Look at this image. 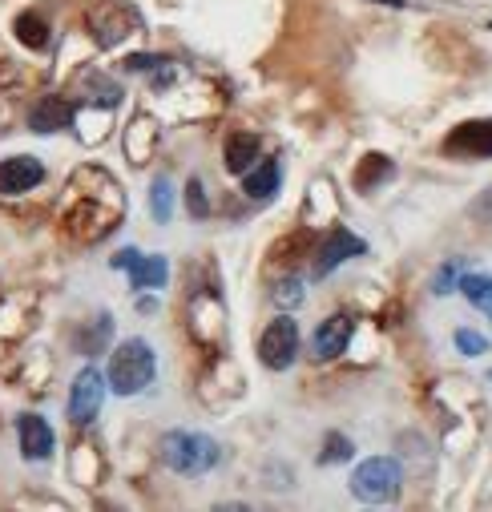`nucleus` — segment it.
Here are the masks:
<instances>
[{"mask_svg": "<svg viewBox=\"0 0 492 512\" xmlns=\"http://www.w3.org/2000/svg\"><path fill=\"white\" fill-rule=\"evenodd\" d=\"M384 5H396V9H400V0H384Z\"/></svg>", "mask_w": 492, "mask_h": 512, "instance_id": "nucleus-25", "label": "nucleus"}, {"mask_svg": "<svg viewBox=\"0 0 492 512\" xmlns=\"http://www.w3.org/2000/svg\"><path fill=\"white\" fill-rule=\"evenodd\" d=\"M347 339H351V315H331L327 323H319V331H315V339H311V355L327 363V359L343 355Z\"/></svg>", "mask_w": 492, "mask_h": 512, "instance_id": "nucleus-10", "label": "nucleus"}, {"mask_svg": "<svg viewBox=\"0 0 492 512\" xmlns=\"http://www.w3.org/2000/svg\"><path fill=\"white\" fill-rule=\"evenodd\" d=\"M17 37H21L29 49H45V41H49L45 21H41V17H33V13H25V17L17 21Z\"/></svg>", "mask_w": 492, "mask_h": 512, "instance_id": "nucleus-16", "label": "nucleus"}, {"mask_svg": "<svg viewBox=\"0 0 492 512\" xmlns=\"http://www.w3.org/2000/svg\"><path fill=\"white\" fill-rule=\"evenodd\" d=\"M448 154L464 158H492V121H464L448 134Z\"/></svg>", "mask_w": 492, "mask_h": 512, "instance_id": "nucleus-7", "label": "nucleus"}, {"mask_svg": "<svg viewBox=\"0 0 492 512\" xmlns=\"http://www.w3.org/2000/svg\"><path fill=\"white\" fill-rule=\"evenodd\" d=\"M45 166L37 158H9L0 162V194H25L33 186H41Z\"/></svg>", "mask_w": 492, "mask_h": 512, "instance_id": "nucleus-9", "label": "nucleus"}, {"mask_svg": "<svg viewBox=\"0 0 492 512\" xmlns=\"http://www.w3.org/2000/svg\"><path fill=\"white\" fill-rule=\"evenodd\" d=\"M400 484H404V472L392 456H372V460H363L351 476V492L367 504H388L400 496Z\"/></svg>", "mask_w": 492, "mask_h": 512, "instance_id": "nucleus-3", "label": "nucleus"}, {"mask_svg": "<svg viewBox=\"0 0 492 512\" xmlns=\"http://www.w3.org/2000/svg\"><path fill=\"white\" fill-rule=\"evenodd\" d=\"M113 271H130L138 291L166 287V275H170V267H166L162 254H150V259H146V254H138V250H121V254H113Z\"/></svg>", "mask_w": 492, "mask_h": 512, "instance_id": "nucleus-6", "label": "nucleus"}, {"mask_svg": "<svg viewBox=\"0 0 492 512\" xmlns=\"http://www.w3.org/2000/svg\"><path fill=\"white\" fill-rule=\"evenodd\" d=\"M73 121V105L65 101V97H45L37 109H33V117H29V125L37 134H53V130H65V125Z\"/></svg>", "mask_w": 492, "mask_h": 512, "instance_id": "nucleus-12", "label": "nucleus"}, {"mask_svg": "<svg viewBox=\"0 0 492 512\" xmlns=\"http://www.w3.org/2000/svg\"><path fill=\"white\" fill-rule=\"evenodd\" d=\"M351 456V440H343L339 432H327V444H323V452H319V464L327 468V464H339V460H347Z\"/></svg>", "mask_w": 492, "mask_h": 512, "instance_id": "nucleus-19", "label": "nucleus"}, {"mask_svg": "<svg viewBox=\"0 0 492 512\" xmlns=\"http://www.w3.org/2000/svg\"><path fill=\"white\" fill-rule=\"evenodd\" d=\"M150 198H154V218H158V222H170V210H174V190H170V182H166V178H158V182H154Z\"/></svg>", "mask_w": 492, "mask_h": 512, "instance_id": "nucleus-18", "label": "nucleus"}, {"mask_svg": "<svg viewBox=\"0 0 492 512\" xmlns=\"http://www.w3.org/2000/svg\"><path fill=\"white\" fill-rule=\"evenodd\" d=\"M89 101H97V105H117L121 101V89L113 85V81H105V77H89Z\"/></svg>", "mask_w": 492, "mask_h": 512, "instance_id": "nucleus-20", "label": "nucleus"}, {"mask_svg": "<svg viewBox=\"0 0 492 512\" xmlns=\"http://www.w3.org/2000/svg\"><path fill=\"white\" fill-rule=\"evenodd\" d=\"M255 158H259V142H255L251 134H234V138L226 142V170H234V174H251Z\"/></svg>", "mask_w": 492, "mask_h": 512, "instance_id": "nucleus-14", "label": "nucleus"}, {"mask_svg": "<svg viewBox=\"0 0 492 512\" xmlns=\"http://www.w3.org/2000/svg\"><path fill=\"white\" fill-rule=\"evenodd\" d=\"M242 190H246V198H255V202L275 198V190H279V162H263L251 174H242Z\"/></svg>", "mask_w": 492, "mask_h": 512, "instance_id": "nucleus-13", "label": "nucleus"}, {"mask_svg": "<svg viewBox=\"0 0 492 512\" xmlns=\"http://www.w3.org/2000/svg\"><path fill=\"white\" fill-rule=\"evenodd\" d=\"M295 355H299V327H295V319L279 315V319L263 331V339H259V359H263L271 371H287V367L295 363Z\"/></svg>", "mask_w": 492, "mask_h": 512, "instance_id": "nucleus-4", "label": "nucleus"}, {"mask_svg": "<svg viewBox=\"0 0 492 512\" xmlns=\"http://www.w3.org/2000/svg\"><path fill=\"white\" fill-rule=\"evenodd\" d=\"M154 351L146 339H126V343H117L113 355H109V388L117 396H138L146 383L154 379Z\"/></svg>", "mask_w": 492, "mask_h": 512, "instance_id": "nucleus-1", "label": "nucleus"}, {"mask_svg": "<svg viewBox=\"0 0 492 512\" xmlns=\"http://www.w3.org/2000/svg\"><path fill=\"white\" fill-rule=\"evenodd\" d=\"M456 347H460L464 355H484V351H488V339L476 335V331H456Z\"/></svg>", "mask_w": 492, "mask_h": 512, "instance_id": "nucleus-21", "label": "nucleus"}, {"mask_svg": "<svg viewBox=\"0 0 492 512\" xmlns=\"http://www.w3.org/2000/svg\"><path fill=\"white\" fill-rule=\"evenodd\" d=\"M355 254H363V242L355 238V234H347V230H339V234H331L327 242H323V250H319V263H315V279H323L331 267H339L343 259H355Z\"/></svg>", "mask_w": 492, "mask_h": 512, "instance_id": "nucleus-11", "label": "nucleus"}, {"mask_svg": "<svg viewBox=\"0 0 492 512\" xmlns=\"http://www.w3.org/2000/svg\"><path fill=\"white\" fill-rule=\"evenodd\" d=\"M162 460L182 476H202L218 464V444L202 432H170L162 440Z\"/></svg>", "mask_w": 492, "mask_h": 512, "instance_id": "nucleus-2", "label": "nucleus"}, {"mask_svg": "<svg viewBox=\"0 0 492 512\" xmlns=\"http://www.w3.org/2000/svg\"><path fill=\"white\" fill-rule=\"evenodd\" d=\"M186 198H190V214H194V218H206V198H202V182H198V178H190Z\"/></svg>", "mask_w": 492, "mask_h": 512, "instance_id": "nucleus-22", "label": "nucleus"}, {"mask_svg": "<svg viewBox=\"0 0 492 512\" xmlns=\"http://www.w3.org/2000/svg\"><path fill=\"white\" fill-rule=\"evenodd\" d=\"M452 283H456V267H444V271H440V279H436V291H440V295H448V291H452Z\"/></svg>", "mask_w": 492, "mask_h": 512, "instance_id": "nucleus-24", "label": "nucleus"}, {"mask_svg": "<svg viewBox=\"0 0 492 512\" xmlns=\"http://www.w3.org/2000/svg\"><path fill=\"white\" fill-rule=\"evenodd\" d=\"M388 174H392V162H388V158H380V154H372V158H367V162L359 166V190L372 186V178H376V182H384Z\"/></svg>", "mask_w": 492, "mask_h": 512, "instance_id": "nucleus-17", "label": "nucleus"}, {"mask_svg": "<svg viewBox=\"0 0 492 512\" xmlns=\"http://www.w3.org/2000/svg\"><path fill=\"white\" fill-rule=\"evenodd\" d=\"M460 291H464V299H468L472 307H480V311L492 319V279H488V275H464V279H460Z\"/></svg>", "mask_w": 492, "mask_h": 512, "instance_id": "nucleus-15", "label": "nucleus"}, {"mask_svg": "<svg viewBox=\"0 0 492 512\" xmlns=\"http://www.w3.org/2000/svg\"><path fill=\"white\" fill-rule=\"evenodd\" d=\"M101 396H105V379H101V371L85 367V371L73 379V392H69V420H73L77 428L93 424L97 412H101Z\"/></svg>", "mask_w": 492, "mask_h": 512, "instance_id": "nucleus-5", "label": "nucleus"}, {"mask_svg": "<svg viewBox=\"0 0 492 512\" xmlns=\"http://www.w3.org/2000/svg\"><path fill=\"white\" fill-rule=\"evenodd\" d=\"M17 440H21V456L25 460H49L53 456V428L41 420V416H33V412H25L21 420H17Z\"/></svg>", "mask_w": 492, "mask_h": 512, "instance_id": "nucleus-8", "label": "nucleus"}, {"mask_svg": "<svg viewBox=\"0 0 492 512\" xmlns=\"http://www.w3.org/2000/svg\"><path fill=\"white\" fill-rule=\"evenodd\" d=\"M299 299H303V291H299V283H295V279H291V283H279V287H275V303H287V307H295Z\"/></svg>", "mask_w": 492, "mask_h": 512, "instance_id": "nucleus-23", "label": "nucleus"}]
</instances>
